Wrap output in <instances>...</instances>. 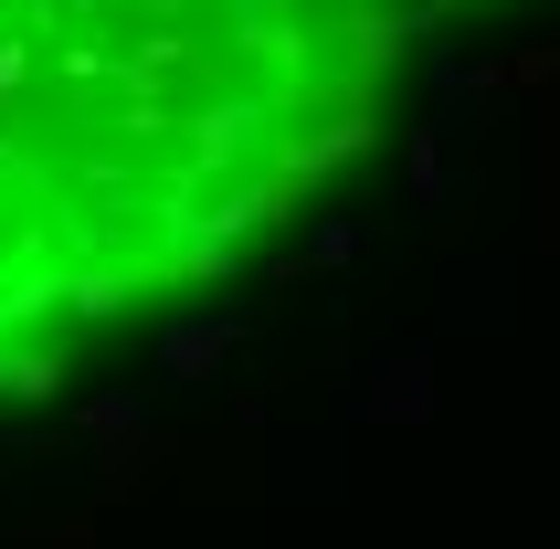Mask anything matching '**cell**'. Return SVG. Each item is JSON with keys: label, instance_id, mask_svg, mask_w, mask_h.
Here are the masks:
<instances>
[{"label": "cell", "instance_id": "obj_1", "mask_svg": "<svg viewBox=\"0 0 560 549\" xmlns=\"http://www.w3.org/2000/svg\"><path fill=\"white\" fill-rule=\"evenodd\" d=\"M423 0H0V392L265 233Z\"/></svg>", "mask_w": 560, "mask_h": 549}]
</instances>
